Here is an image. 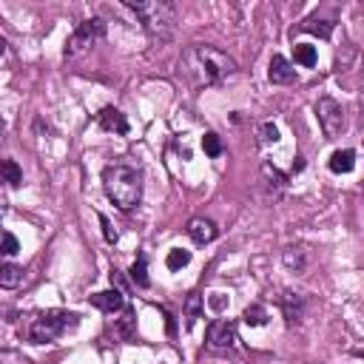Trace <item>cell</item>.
<instances>
[{
  "label": "cell",
  "instance_id": "cell-29",
  "mask_svg": "<svg viewBox=\"0 0 364 364\" xmlns=\"http://www.w3.org/2000/svg\"><path fill=\"white\" fill-rule=\"evenodd\" d=\"M111 285H114L117 290H122V293L128 290V285H125V279H122V273H120V270H111Z\"/></svg>",
  "mask_w": 364,
  "mask_h": 364
},
{
  "label": "cell",
  "instance_id": "cell-13",
  "mask_svg": "<svg viewBox=\"0 0 364 364\" xmlns=\"http://www.w3.org/2000/svg\"><path fill=\"white\" fill-rule=\"evenodd\" d=\"M328 168L333 174H350L356 168V151L353 148H341V151H333L330 160H328Z\"/></svg>",
  "mask_w": 364,
  "mask_h": 364
},
{
  "label": "cell",
  "instance_id": "cell-20",
  "mask_svg": "<svg viewBox=\"0 0 364 364\" xmlns=\"http://www.w3.org/2000/svg\"><path fill=\"white\" fill-rule=\"evenodd\" d=\"M134 325H137L134 313L125 308V310H122V316H120L117 322H114V333H117L122 341H131V339H134Z\"/></svg>",
  "mask_w": 364,
  "mask_h": 364
},
{
  "label": "cell",
  "instance_id": "cell-23",
  "mask_svg": "<svg viewBox=\"0 0 364 364\" xmlns=\"http://www.w3.org/2000/svg\"><path fill=\"white\" fill-rule=\"evenodd\" d=\"M188 262H191V250H182V248H171L168 256H165V268L168 270H182Z\"/></svg>",
  "mask_w": 364,
  "mask_h": 364
},
{
  "label": "cell",
  "instance_id": "cell-15",
  "mask_svg": "<svg viewBox=\"0 0 364 364\" xmlns=\"http://www.w3.org/2000/svg\"><path fill=\"white\" fill-rule=\"evenodd\" d=\"M262 182L268 185V188H273V197L279 200V194H282V188L288 185V177L282 174L276 165H270V162H262Z\"/></svg>",
  "mask_w": 364,
  "mask_h": 364
},
{
  "label": "cell",
  "instance_id": "cell-3",
  "mask_svg": "<svg viewBox=\"0 0 364 364\" xmlns=\"http://www.w3.org/2000/svg\"><path fill=\"white\" fill-rule=\"evenodd\" d=\"M77 325H80V316L74 310H40L26 319V325H20V333L32 345H52L60 336L72 333Z\"/></svg>",
  "mask_w": 364,
  "mask_h": 364
},
{
  "label": "cell",
  "instance_id": "cell-31",
  "mask_svg": "<svg viewBox=\"0 0 364 364\" xmlns=\"http://www.w3.org/2000/svg\"><path fill=\"white\" fill-rule=\"evenodd\" d=\"M165 325H168V333H171V336L177 333V319L171 316V313H165Z\"/></svg>",
  "mask_w": 364,
  "mask_h": 364
},
{
  "label": "cell",
  "instance_id": "cell-7",
  "mask_svg": "<svg viewBox=\"0 0 364 364\" xmlns=\"http://www.w3.org/2000/svg\"><path fill=\"white\" fill-rule=\"evenodd\" d=\"M205 345L208 350H231L237 345V325L231 322V319H217V322L208 325V333H205Z\"/></svg>",
  "mask_w": 364,
  "mask_h": 364
},
{
  "label": "cell",
  "instance_id": "cell-8",
  "mask_svg": "<svg viewBox=\"0 0 364 364\" xmlns=\"http://www.w3.org/2000/svg\"><path fill=\"white\" fill-rule=\"evenodd\" d=\"M268 80H270L273 85H288V83L296 80V66H293L288 57L273 54L270 63H268Z\"/></svg>",
  "mask_w": 364,
  "mask_h": 364
},
{
  "label": "cell",
  "instance_id": "cell-22",
  "mask_svg": "<svg viewBox=\"0 0 364 364\" xmlns=\"http://www.w3.org/2000/svg\"><path fill=\"white\" fill-rule=\"evenodd\" d=\"M268 310L262 308V305H250V308H245L242 310V322L248 325V328H265L268 325Z\"/></svg>",
  "mask_w": 364,
  "mask_h": 364
},
{
  "label": "cell",
  "instance_id": "cell-26",
  "mask_svg": "<svg viewBox=\"0 0 364 364\" xmlns=\"http://www.w3.org/2000/svg\"><path fill=\"white\" fill-rule=\"evenodd\" d=\"M259 142H262V145L279 142V128H276V122H262V125H259Z\"/></svg>",
  "mask_w": 364,
  "mask_h": 364
},
{
  "label": "cell",
  "instance_id": "cell-21",
  "mask_svg": "<svg viewBox=\"0 0 364 364\" xmlns=\"http://www.w3.org/2000/svg\"><path fill=\"white\" fill-rule=\"evenodd\" d=\"M333 20H316V17H308L305 20V23L302 26H299V29H302V32H310V34H316V37H322V40H328L330 34H333Z\"/></svg>",
  "mask_w": 364,
  "mask_h": 364
},
{
  "label": "cell",
  "instance_id": "cell-6",
  "mask_svg": "<svg viewBox=\"0 0 364 364\" xmlns=\"http://www.w3.org/2000/svg\"><path fill=\"white\" fill-rule=\"evenodd\" d=\"M316 117H319V125H322L328 140H336L345 131V109H341V103H336L333 97H322L316 103Z\"/></svg>",
  "mask_w": 364,
  "mask_h": 364
},
{
  "label": "cell",
  "instance_id": "cell-4",
  "mask_svg": "<svg viewBox=\"0 0 364 364\" xmlns=\"http://www.w3.org/2000/svg\"><path fill=\"white\" fill-rule=\"evenodd\" d=\"M125 9L131 12L142 29L151 34L154 40H171L177 29V6L168 0H142V3H125Z\"/></svg>",
  "mask_w": 364,
  "mask_h": 364
},
{
  "label": "cell",
  "instance_id": "cell-19",
  "mask_svg": "<svg viewBox=\"0 0 364 364\" xmlns=\"http://www.w3.org/2000/svg\"><path fill=\"white\" fill-rule=\"evenodd\" d=\"M128 276H131V282H134L137 288H142V290H145L148 285H151V279H148V256H145V253L137 256V262L131 265Z\"/></svg>",
  "mask_w": 364,
  "mask_h": 364
},
{
  "label": "cell",
  "instance_id": "cell-5",
  "mask_svg": "<svg viewBox=\"0 0 364 364\" xmlns=\"http://www.w3.org/2000/svg\"><path fill=\"white\" fill-rule=\"evenodd\" d=\"M103 37H105V20L103 17H89V20H83V23H77V29L69 34L63 54H66V57H77L80 52L94 46V43L103 40Z\"/></svg>",
  "mask_w": 364,
  "mask_h": 364
},
{
  "label": "cell",
  "instance_id": "cell-17",
  "mask_svg": "<svg viewBox=\"0 0 364 364\" xmlns=\"http://www.w3.org/2000/svg\"><path fill=\"white\" fill-rule=\"evenodd\" d=\"M17 285H23V268H17V265L6 262L3 268H0V288L14 290Z\"/></svg>",
  "mask_w": 364,
  "mask_h": 364
},
{
  "label": "cell",
  "instance_id": "cell-11",
  "mask_svg": "<svg viewBox=\"0 0 364 364\" xmlns=\"http://www.w3.org/2000/svg\"><path fill=\"white\" fill-rule=\"evenodd\" d=\"M97 120H100V128L103 131H111V134H128V120H125V114L120 111V109H111V105H105V109L97 114Z\"/></svg>",
  "mask_w": 364,
  "mask_h": 364
},
{
  "label": "cell",
  "instance_id": "cell-14",
  "mask_svg": "<svg viewBox=\"0 0 364 364\" xmlns=\"http://www.w3.org/2000/svg\"><path fill=\"white\" fill-rule=\"evenodd\" d=\"M282 262H285V268L293 270V273H305L308 265H310L305 248H285V250H282Z\"/></svg>",
  "mask_w": 364,
  "mask_h": 364
},
{
  "label": "cell",
  "instance_id": "cell-2",
  "mask_svg": "<svg viewBox=\"0 0 364 364\" xmlns=\"http://www.w3.org/2000/svg\"><path fill=\"white\" fill-rule=\"evenodd\" d=\"M103 188L120 211H134L142 200V168L134 162L117 160L103 168Z\"/></svg>",
  "mask_w": 364,
  "mask_h": 364
},
{
  "label": "cell",
  "instance_id": "cell-12",
  "mask_svg": "<svg viewBox=\"0 0 364 364\" xmlns=\"http://www.w3.org/2000/svg\"><path fill=\"white\" fill-rule=\"evenodd\" d=\"M217 233H220V228L213 225L211 220H205V217H197V220H191V222H188V237L194 239L197 245H208V242H213V239H217Z\"/></svg>",
  "mask_w": 364,
  "mask_h": 364
},
{
  "label": "cell",
  "instance_id": "cell-10",
  "mask_svg": "<svg viewBox=\"0 0 364 364\" xmlns=\"http://www.w3.org/2000/svg\"><path fill=\"white\" fill-rule=\"evenodd\" d=\"M282 313L288 319V325H299L305 319V296L302 293H293V290H285L282 293Z\"/></svg>",
  "mask_w": 364,
  "mask_h": 364
},
{
  "label": "cell",
  "instance_id": "cell-27",
  "mask_svg": "<svg viewBox=\"0 0 364 364\" xmlns=\"http://www.w3.org/2000/svg\"><path fill=\"white\" fill-rule=\"evenodd\" d=\"M20 250V242L12 231H3V256H14Z\"/></svg>",
  "mask_w": 364,
  "mask_h": 364
},
{
  "label": "cell",
  "instance_id": "cell-28",
  "mask_svg": "<svg viewBox=\"0 0 364 364\" xmlns=\"http://www.w3.org/2000/svg\"><path fill=\"white\" fill-rule=\"evenodd\" d=\"M100 225H103V237H105V242L114 245V242H117V231H114V225L109 222V217H105V213H100Z\"/></svg>",
  "mask_w": 364,
  "mask_h": 364
},
{
  "label": "cell",
  "instance_id": "cell-16",
  "mask_svg": "<svg viewBox=\"0 0 364 364\" xmlns=\"http://www.w3.org/2000/svg\"><path fill=\"white\" fill-rule=\"evenodd\" d=\"M202 310H205L202 296H200V293H188V299H185V313H182L185 328H188V330L197 325V319H202Z\"/></svg>",
  "mask_w": 364,
  "mask_h": 364
},
{
  "label": "cell",
  "instance_id": "cell-30",
  "mask_svg": "<svg viewBox=\"0 0 364 364\" xmlns=\"http://www.w3.org/2000/svg\"><path fill=\"white\" fill-rule=\"evenodd\" d=\"M211 308H213V310H222V308H225V299H222V293H213V299H211Z\"/></svg>",
  "mask_w": 364,
  "mask_h": 364
},
{
  "label": "cell",
  "instance_id": "cell-24",
  "mask_svg": "<svg viewBox=\"0 0 364 364\" xmlns=\"http://www.w3.org/2000/svg\"><path fill=\"white\" fill-rule=\"evenodd\" d=\"M202 151L211 157V160H217V157H222V151H225V145H222V140H220V134H213V131H208L205 137H202Z\"/></svg>",
  "mask_w": 364,
  "mask_h": 364
},
{
  "label": "cell",
  "instance_id": "cell-18",
  "mask_svg": "<svg viewBox=\"0 0 364 364\" xmlns=\"http://www.w3.org/2000/svg\"><path fill=\"white\" fill-rule=\"evenodd\" d=\"M293 57H296V63L302 69H313L316 63H319L316 46H308V43H296V46H293Z\"/></svg>",
  "mask_w": 364,
  "mask_h": 364
},
{
  "label": "cell",
  "instance_id": "cell-1",
  "mask_svg": "<svg viewBox=\"0 0 364 364\" xmlns=\"http://www.w3.org/2000/svg\"><path fill=\"white\" fill-rule=\"evenodd\" d=\"M239 72L237 60L231 54L213 49V46H202L194 43L188 46L180 57V74L188 80L191 89H208V85H220L228 77H233Z\"/></svg>",
  "mask_w": 364,
  "mask_h": 364
},
{
  "label": "cell",
  "instance_id": "cell-25",
  "mask_svg": "<svg viewBox=\"0 0 364 364\" xmlns=\"http://www.w3.org/2000/svg\"><path fill=\"white\" fill-rule=\"evenodd\" d=\"M3 180L12 185V188H20L23 185V171L14 160H3Z\"/></svg>",
  "mask_w": 364,
  "mask_h": 364
},
{
  "label": "cell",
  "instance_id": "cell-9",
  "mask_svg": "<svg viewBox=\"0 0 364 364\" xmlns=\"http://www.w3.org/2000/svg\"><path fill=\"white\" fill-rule=\"evenodd\" d=\"M92 305L97 308V310H103V313H120V310H125V293L122 290H117V288H111V290H100V293H94L92 296Z\"/></svg>",
  "mask_w": 364,
  "mask_h": 364
}]
</instances>
